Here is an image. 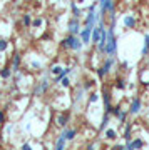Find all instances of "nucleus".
Returning a JSON list of instances; mask_svg holds the SVG:
<instances>
[{
  "label": "nucleus",
  "mask_w": 149,
  "mask_h": 150,
  "mask_svg": "<svg viewBox=\"0 0 149 150\" xmlns=\"http://www.w3.org/2000/svg\"><path fill=\"white\" fill-rule=\"evenodd\" d=\"M44 25V18L42 17H37V18H34L32 20V28H40Z\"/></svg>",
  "instance_id": "nucleus-29"
},
{
  "label": "nucleus",
  "mask_w": 149,
  "mask_h": 150,
  "mask_svg": "<svg viewBox=\"0 0 149 150\" xmlns=\"http://www.w3.org/2000/svg\"><path fill=\"white\" fill-rule=\"evenodd\" d=\"M114 87H116L117 90H126V88H128V80H126L124 77H116Z\"/></svg>",
  "instance_id": "nucleus-17"
},
{
  "label": "nucleus",
  "mask_w": 149,
  "mask_h": 150,
  "mask_svg": "<svg viewBox=\"0 0 149 150\" xmlns=\"http://www.w3.org/2000/svg\"><path fill=\"white\" fill-rule=\"evenodd\" d=\"M92 28H94V27H87V25H84V27L80 28L79 37H80V40L84 42V45L92 43Z\"/></svg>",
  "instance_id": "nucleus-9"
},
{
  "label": "nucleus",
  "mask_w": 149,
  "mask_h": 150,
  "mask_svg": "<svg viewBox=\"0 0 149 150\" xmlns=\"http://www.w3.org/2000/svg\"><path fill=\"white\" fill-rule=\"evenodd\" d=\"M49 88H50V80H49L47 77H44L40 82H37V85H35V88H34V95L42 97L44 93H47Z\"/></svg>",
  "instance_id": "nucleus-4"
},
{
  "label": "nucleus",
  "mask_w": 149,
  "mask_h": 150,
  "mask_svg": "<svg viewBox=\"0 0 149 150\" xmlns=\"http://www.w3.org/2000/svg\"><path fill=\"white\" fill-rule=\"evenodd\" d=\"M122 137L126 142H129V140L133 139V123L126 122L124 123V132H122Z\"/></svg>",
  "instance_id": "nucleus-16"
},
{
  "label": "nucleus",
  "mask_w": 149,
  "mask_h": 150,
  "mask_svg": "<svg viewBox=\"0 0 149 150\" xmlns=\"http://www.w3.org/2000/svg\"><path fill=\"white\" fill-rule=\"evenodd\" d=\"M102 100H104V103H107V102H112V95H111V90L107 88L106 85L102 87Z\"/></svg>",
  "instance_id": "nucleus-22"
},
{
  "label": "nucleus",
  "mask_w": 149,
  "mask_h": 150,
  "mask_svg": "<svg viewBox=\"0 0 149 150\" xmlns=\"http://www.w3.org/2000/svg\"><path fill=\"white\" fill-rule=\"evenodd\" d=\"M64 70V67L62 65H52L50 67V70H49V74H52V75H59L60 72Z\"/></svg>",
  "instance_id": "nucleus-28"
},
{
  "label": "nucleus",
  "mask_w": 149,
  "mask_h": 150,
  "mask_svg": "<svg viewBox=\"0 0 149 150\" xmlns=\"http://www.w3.org/2000/svg\"><path fill=\"white\" fill-rule=\"evenodd\" d=\"M121 67H122V69L126 70V69H128V67H129V64H128V62H126V60H124V62H121Z\"/></svg>",
  "instance_id": "nucleus-37"
},
{
  "label": "nucleus",
  "mask_w": 149,
  "mask_h": 150,
  "mask_svg": "<svg viewBox=\"0 0 149 150\" xmlns=\"http://www.w3.org/2000/svg\"><path fill=\"white\" fill-rule=\"evenodd\" d=\"M32 15L30 13H24V17H22V23L25 25V27H32Z\"/></svg>",
  "instance_id": "nucleus-26"
},
{
  "label": "nucleus",
  "mask_w": 149,
  "mask_h": 150,
  "mask_svg": "<svg viewBox=\"0 0 149 150\" xmlns=\"http://www.w3.org/2000/svg\"><path fill=\"white\" fill-rule=\"evenodd\" d=\"M20 65H22V57H20V54H19V52H15V54L12 55V65H10L12 70H14V74L20 70Z\"/></svg>",
  "instance_id": "nucleus-12"
},
{
  "label": "nucleus",
  "mask_w": 149,
  "mask_h": 150,
  "mask_svg": "<svg viewBox=\"0 0 149 150\" xmlns=\"http://www.w3.org/2000/svg\"><path fill=\"white\" fill-rule=\"evenodd\" d=\"M99 100H101V95H99L96 90L89 92V95H87V102L89 103H96V102H99Z\"/></svg>",
  "instance_id": "nucleus-23"
},
{
  "label": "nucleus",
  "mask_w": 149,
  "mask_h": 150,
  "mask_svg": "<svg viewBox=\"0 0 149 150\" xmlns=\"http://www.w3.org/2000/svg\"><path fill=\"white\" fill-rule=\"evenodd\" d=\"M70 12H72V17H77V18L82 17V8H79L77 2H70Z\"/></svg>",
  "instance_id": "nucleus-20"
},
{
  "label": "nucleus",
  "mask_w": 149,
  "mask_h": 150,
  "mask_svg": "<svg viewBox=\"0 0 149 150\" xmlns=\"http://www.w3.org/2000/svg\"><path fill=\"white\" fill-rule=\"evenodd\" d=\"M117 137H119V134H117L116 129H109V127H107V129L104 130V139H106L107 142H116Z\"/></svg>",
  "instance_id": "nucleus-13"
},
{
  "label": "nucleus",
  "mask_w": 149,
  "mask_h": 150,
  "mask_svg": "<svg viewBox=\"0 0 149 150\" xmlns=\"http://www.w3.org/2000/svg\"><path fill=\"white\" fill-rule=\"evenodd\" d=\"M82 87H84V88H85L87 92L92 90V88L96 87V80H92V79H87V80H85L84 83H82Z\"/></svg>",
  "instance_id": "nucleus-27"
},
{
  "label": "nucleus",
  "mask_w": 149,
  "mask_h": 150,
  "mask_svg": "<svg viewBox=\"0 0 149 150\" xmlns=\"http://www.w3.org/2000/svg\"><path fill=\"white\" fill-rule=\"evenodd\" d=\"M30 67H32V70H40L42 69V64L37 62V60H32V62H30Z\"/></svg>",
  "instance_id": "nucleus-33"
},
{
  "label": "nucleus",
  "mask_w": 149,
  "mask_h": 150,
  "mask_svg": "<svg viewBox=\"0 0 149 150\" xmlns=\"http://www.w3.org/2000/svg\"><path fill=\"white\" fill-rule=\"evenodd\" d=\"M7 48H9V42L4 40V38H0V52H5Z\"/></svg>",
  "instance_id": "nucleus-32"
},
{
  "label": "nucleus",
  "mask_w": 149,
  "mask_h": 150,
  "mask_svg": "<svg viewBox=\"0 0 149 150\" xmlns=\"http://www.w3.org/2000/svg\"><path fill=\"white\" fill-rule=\"evenodd\" d=\"M60 47L64 48V50H74V52H80V50H82V47H84V42L80 40L79 35L69 33L65 38H62Z\"/></svg>",
  "instance_id": "nucleus-2"
},
{
  "label": "nucleus",
  "mask_w": 149,
  "mask_h": 150,
  "mask_svg": "<svg viewBox=\"0 0 149 150\" xmlns=\"http://www.w3.org/2000/svg\"><path fill=\"white\" fill-rule=\"evenodd\" d=\"M109 122H111V113H106V112H104V115H102V120H101V125H99V130H101V132H104V130L107 129Z\"/></svg>",
  "instance_id": "nucleus-19"
},
{
  "label": "nucleus",
  "mask_w": 149,
  "mask_h": 150,
  "mask_svg": "<svg viewBox=\"0 0 149 150\" xmlns=\"http://www.w3.org/2000/svg\"><path fill=\"white\" fill-rule=\"evenodd\" d=\"M146 67H148V69H149V54L146 55Z\"/></svg>",
  "instance_id": "nucleus-38"
},
{
  "label": "nucleus",
  "mask_w": 149,
  "mask_h": 150,
  "mask_svg": "<svg viewBox=\"0 0 149 150\" xmlns=\"http://www.w3.org/2000/svg\"><path fill=\"white\" fill-rule=\"evenodd\" d=\"M121 110H122V108H121V105H114V108H112L111 115H112V117H116V118H117V115L121 113Z\"/></svg>",
  "instance_id": "nucleus-31"
},
{
  "label": "nucleus",
  "mask_w": 149,
  "mask_h": 150,
  "mask_svg": "<svg viewBox=\"0 0 149 150\" xmlns=\"http://www.w3.org/2000/svg\"><path fill=\"white\" fill-rule=\"evenodd\" d=\"M114 64H116V60H114V57H107L104 62H102V65L99 67V69H96V74H97V79L99 80H104L107 75L111 74L112 67H114Z\"/></svg>",
  "instance_id": "nucleus-3"
},
{
  "label": "nucleus",
  "mask_w": 149,
  "mask_h": 150,
  "mask_svg": "<svg viewBox=\"0 0 149 150\" xmlns=\"http://www.w3.org/2000/svg\"><path fill=\"white\" fill-rule=\"evenodd\" d=\"M0 62H2V52H0Z\"/></svg>",
  "instance_id": "nucleus-40"
},
{
  "label": "nucleus",
  "mask_w": 149,
  "mask_h": 150,
  "mask_svg": "<svg viewBox=\"0 0 149 150\" xmlns=\"http://www.w3.org/2000/svg\"><path fill=\"white\" fill-rule=\"evenodd\" d=\"M69 120H70V112H69V110L57 115V125H59V127H62V129H64V127H67Z\"/></svg>",
  "instance_id": "nucleus-11"
},
{
  "label": "nucleus",
  "mask_w": 149,
  "mask_h": 150,
  "mask_svg": "<svg viewBox=\"0 0 149 150\" xmlns=\"http://www.w3.org/2000/svg\"><path fill=\"white\" fill-rule=\"evenodd\" d=\"M60 85L64 87V88H69V87H70V79H69V75H65L64 79L60 80Z\"/></svg>",
  "instance_id": "nucleus-30"
},
{
  "label": "nucleus",
  "mask_w": 149,
  "mask_h": 150,
  "mask_svg": "<svg viewBox=\"0 0 149 150\" xmlns=\"http://www.w3.org/2000/svg\"><path fill=\"white\" fill-rule=\"evenodd\" d=\"M124 145H126V150H139V149H144L146 142H144L143 137H134L129 142H126Z\"/></svg>",
  "instance_id": "nucleus-6"
},
{
  "label": "nucleus",
  "mask_w": 149,
  "mask_h": 150,
  "mask_svg": "<svg viewBox=\"0 0 149 150\" xmlns=\"http://www.w3.org/2000/svg\"><path fill=\"white\" fill-rule=\"evenodd\" d=\"M99 18H101V13L97 10L96 12H87V15H85V18H84V25H87V27H96Z\"/></svg>",
  "instance_id": "nucleus-8"
},
{
  "label": "nucleus",
  "mask_w": 149,
  "mask_h": 150,
  "mask_svg": "<svg viewBox=\"0 0 149 150\" xmlns=\"http://www.w3.org/2000/svg\"><path fill=\"white\" fill-rule=\"evenodd\" d=\"M80 18L77 17H72L69 22H67V32L69 33H74V35H79L80 33Z\"/></svg>",
  "instance_id": "nucleus-7"
},
{
  "label": "nucleus",
  "mask_w": 149,
  "mask_h": 150,
  "mask_svg": "<svg viewBox=\"0 0 149 150\" xmlns=\"http://www.w3.org/2000/svg\"><path fill=\"white\" fill-rule=\"evenodd\" d=\"M12 75H14V70H12L10 65H5V67H2V69H0V79L9 80V79H12Z\"/></svg>",
  "instance_id": "nucleus-15"
},
{
  "label": "nucleus",
  "mask_w": 149,
  "mask_h": 150,
  "mask_svg": "<svg viewBox=\"0 0 149 150\" xmlns=\"http://www.w3.org/2000/svg\"><path fill=\"white\" fill-rule=\"evenodd\" d=\"M22 149H24V150H30V149H32V145L29 144V142H25V144H22Z\"/></svg>",
  "instance_id": "nucleus-36"
},
{
  "label": "nucleus",
  "mask_w": 149,
  "mask_h": 150,
  "mask_svg": "<svg viewBox=\"0 0 149 150\" xmlns=\"http://www.w3.org/2000/svg\"><path fill=\"white\" fill-rule=\"evenodd\" d=\"M117 54V37H116V25L107 27V40H106V52L104 55L114 57Z\"/></svg>",
  "instance_id": "nucleus-1"
},
{
  "label": "nucleus",
  "mask_w": 149,
  "mask_h": 150,
  "mask_svg": "<svg viewBox=\"0 0 149 150\" xmlns=\"http://www.w3.org/2000/svg\"><path fill=\"white\" fill-rule=\"evenodd\" d=\"M62 135L67 139V142H72V140H75V137H77V129H67V127H64Z\"/></svg>",
  "instance_id": "nucleus-14"
},
{
  "label": "nucleus",
  "mask_w": 149,
  "mask_h": 150,
  "mask_svg": "<svg viewBox=\"0 0 149 150\" xmlns=\"http://www.w3.org/2000/svg\"><path fill=\"white\" fill-rule=\"evenodd\" d=\"M148 54H149V33H146L144 35V45H143V50H141V55L146 57Z\"/></svg>",
  "instance_id": "nucleus-24"
},
{
  "label": "nucleus",
  "mask_w": 149,
  "mask_h": 150,
  "mask_svg": "<svg viewBox=\"0 0 149 150\" xmlns=\"http://www.w3.org/2000/svg\"><path fill=\"white\" fill-rule=\"evenodd\" d=\"M2 123H5V113H4V110H0V125Z\"/></svg>",
  "instance_id": "nucleus-35"
},
{
  "label": "nucleus",
  "mask_w": 149,
  "mask_h": 150,
  "mask_svg": "<svg viewBox=\"0 0 149 150\" xmlns=\"http://www.w3.org/2000/svg\"><path fill=\"white\" fill-rule=\"evenodd\" d=\"M139 82H141L143 85H149V69H148V67L141 70V77H139Z\"/></svg>",
  "instance_id": "nucleus-21"
},
{
  "label": "nucleus",
  "mask_w": 149,
  "mask_h": 150,
  "mask_svg": "<svg viewBox=\"0 0 149 150\" xmlns=\"http://www.w3.org/2000/svg\"><path fill=\"white\" fill-rule=\"evenodd\" d=\"M141 108H143V100L141 97H133L131 98V103H129V115H139L141 113Z\"/></svg>",
  "instance_id": "nucleus-5"
},
{
  "label": "nucleus",
  "mask_w": 149,
  "mask_h": 150,
  "mask_svg": "<svg viewBox=\"0 0 149 150\" xmlns=\"http://www.w3.org/2000/svg\"><path fill=\"white\" fill-rule=\"evenodd\" d=\"M148 125H149V122H148Z\"/></svg>",
  "instance_id": "nucleus-41"
},
{
  "label": "nucleus",
  "mask_w": 149,
  "mask_h": 150,
  "mask_svg": "<svg viewBox=\"0 0 149 150\" xmlns=\"http://www.w3.org/2000/svg\"><path fill=\"white\" fill-rule=\"evenodd\" d=\"M65 145H67V139H65L62 134H60L57 139H55V144H54V147H55L57 150H64V149H65Z\"/></svg>",
  "instance_id": "nucleus-18"
},
{
  "label": "nucleus",
  "mask_w": 149,
  "mask_h": 150,
  "mask_svg": "<svg viewBox=\"0 0 149 150\" xmlns=\"http://www.w3.org/2000/svg\"><path fill=\"white\" fill-rule=\"evenodd\" d=\"M122 25L126 28H136L138 27V18H136V15L134 13H128V15H124L122 17Z\"/></svg>",
  "instance_id": "nucleus-10"
},
{
  "label": "nucleus",
  "mask_w": 149,
  "mask_h": 150,
  "mask_svg": "<svg viewBox=\"0 0 149 150\" xmlns=\"http://www.w3.org/2000/svg\"><path fill=\"white\" fill-rule=\"evenodd\" d=\"M112 108H114V105H112V102H107V103H104V112H106V113H111V112H112Z\"/></svg>",
  "instance_id": "nucleus-34"
},
{
  "label": "nucleus",
  "mask_w": 149,
  "mask_h": 150,
  "mask_svg": "<svg viewBox=\"0 0 149 150\" xmlns=\"http://www.w3.org/2000/svg\"><path fill=\"white\" fill-rule=\"evenodd\" d=\"M75 2H77V4H80V5H82V4H84L85 0H75Z\"/></svg>",
  "instance_id": "nucleus-39"
},
{
  "label": "nucleus",
  "mask_w": 149,
  "mask_h": 150,
  "mask_svg": "<svg viewBox=\"0 0 149 150\" xmlns=\"http://www.w3.org/2000/svg\"><path fill=\"white\" fill-rule=\"evenodd\" d=\"M128 115H129V110H121V113L117 115V120H119V125H124V123L128 122Z\"/></svg>",
  "instance_id": "nucleus-25"
}]
</instances>
